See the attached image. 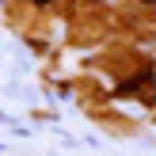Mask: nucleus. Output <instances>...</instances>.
<instances>
[{"mask_svg": "<svg viewBox=\"0 0 156 156\" xmlns=\"http://www.w3.org/2000/svg\"><path fill=\"white\" fill-rule=\"evenodd\" d=\"M34 4H50V0H34Z\"/></svg>", "mask_w": 156, "mask_h": 156, "instance_id": "f257e3e1", "label": "nucleus"}]
</instances>
